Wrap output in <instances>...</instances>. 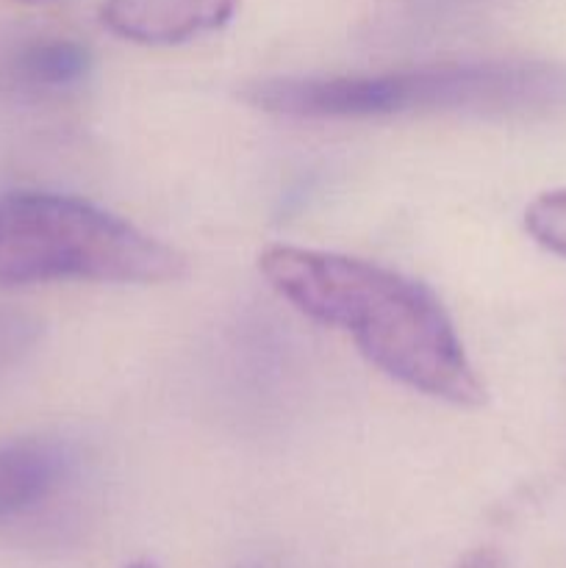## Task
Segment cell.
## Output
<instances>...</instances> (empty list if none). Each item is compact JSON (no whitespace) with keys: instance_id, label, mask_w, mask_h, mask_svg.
I'll use <instances>...</instances> for the list:
<instances>
[{"instance_id":"1","label":"cell","mask_w":566,"mask_h":568,"mask_svg":"<svg viewBox=\"0 0 566 568\" xmlns=\"http://www.w3.org/2000/svg\"><path fill=\"white\" fill-rule=\"evenodd\" d=\"M259 272L300 314L347 333L392 381L461 408L486 399L453 320L420 281L375 261L292 244L266 247Z\"/></svg>"},{"instance_id":"2","label":"cell","mask_w":566,"mask_h":568,"mask_svg":"<svg viewBox=\"0 0 566 568\" xmlns=\"http://www.w3.org/2000/svg\"><path fill=\"white\" fill-rule=\"evenodd\" d=\"M242 98L289 120L542 116L566 109V67L553 61H466L377 75L261 78L242 89Z\"/></svg>"},{"instance_id":"3","label":"cell","mask_w":566,"mask_h":568,"mask_svg":"<svg viewBox=\"0 0 566 568\" xmlns=\"http://www.w3.org/2000/svg\"><path fill=\"white\" fill-rule=\"evenodd\" d=\"M186 275V258L75 194H0V286L53 281L166 283Z\"/></svg>"},{"instance_id":"4","label":"cell","mask_w":566,"mask_h":568,"mask_svg":"<svg viewBox=\"0 0 566 568\" xmlns=\"http://www.w3.org/2000/svg\"><path fill=\"white\" fill-rule=\"evenodd\" d=\"M236 0H103L100 22L114 37L148 48H172L220 31Z\"/></svg>"},{"instance_id":"5","label":"cell","mask_w":566,"mask_h":568,"mask_svg":"<svg viewBox=\"0 0 566 568\" xmlns=\"http://www.w3.org/2000/svg\"><path fill=\"white\" fill-rule=\"evenodd\" d=\"M72 453L50 436L0 442V525L22 519L61 491L72 475Z\"/></svg>"},{"instance_id":"6","label":"cell","mask_w":566,"mask_h":568,"mask_svg":"<svg viewBox=\"0 0 566 568\" xmlns=\"http://www.w3.org/2000/svg\"><path fill=\"white\" fill-rule=\"evenodd\" d=\"M92 70V55L75 39L48 37L28 42L17 50L6 67L11 87L33 94L64 92L87 81Z\"/></svg>"},{"instance_id":"7","label":"cell","mask_w":566,"mask_h":568,"mask_svg":"<svg viewBox=\"0 0 566 568\" xmlns=\"http://www.w3.org/2000/svg\"><path fill=\"white\" fill-rule=\"evenodd\" d=\"M525 231L538 247L566 258V189L542 192L525 209Z\"/></svg>"},{"instance_id":"8","label":"cell","mask_w":566,"mask_h":568,"mask_svg":"<svg viewBox=\"0 0 566 568\" xmlns=\"http://www.w3.org/2000/svg\"><path fill=\"white\" fill-rule=\"evenodd\" d=\"M458 568H503V564H499V555L494 549H475L461 560Z\"/></svg>"},{"instance_id":"9","label":"cell","mask_w":566,"mask_h":568,"mask_svg":"<svg viewBox=\"0 0 566 568\" xmlns=\"http://www.w3.org/2000/svg\"><path fill=\"white\" fill-rule=\"evenodd\" d=\"M128 568H159V566L150 564V560H139V564H131Z\"/></svg>"},{"instance_id":"10","label":"cell","mask_w":566,"mask_h":568,"mask_svg":"<svg viewBox=\"0 0 566 568\" xmlns=\"http://www.w3.org/2000/svg\"><path fill=\"white\" fill-rule=\"evenodd\" d=\"M20 3H33V0H20Z\"/></svg>"}]
</instances>
